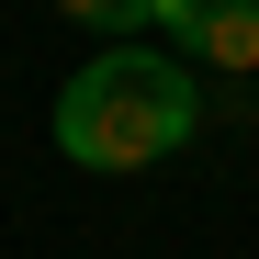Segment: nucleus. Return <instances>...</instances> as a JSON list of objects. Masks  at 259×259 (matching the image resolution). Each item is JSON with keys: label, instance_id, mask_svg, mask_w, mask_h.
Wrapping results in <instances>:
<instances>
[{"label": "nucleus", "instance_id": "3", "mask_svg": "<svg viewBox=\"0 0 259 259\" xmlns=\"http://www.w3.org/2000/svg\"><path fill=\"white\" fill-rule=\"evenodd\" d=\"M68 23H91V34H124V23H158V0H57Z\"/></svg>", "mask_w": 259, "mask_h": 259}, {"label": "nucleus", "instance_id": "1", "mask_svg": "<svg viewBox=\"0 0 259 259\" xmlns=\"http://www.w3.org/2000/svg\"><path fill=\"white\" fill-rule=\"evenodd\" d=\"M203 136V79L158 46H113L57 91V158L68 169H158Z\"/></svg>", "mask_w": 259, "mask_h": 259}, {"label": "nucleus", "instance_id": "2", "mask_svg": "<svg viewBox=\"0 0 259 259\" xmlns=\"http://www.w3.org/2000/svg\"><path fill=\"white\" fill-rule=\"evenodd\" d=\"M192 46L226 68V79H248L259 68V0H192Z\"/></svg>", "mask_w": 259, "mask_h": 259}]
</instances>
